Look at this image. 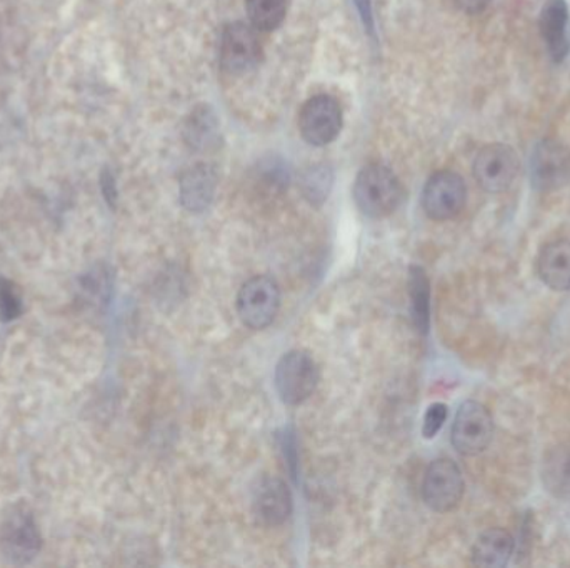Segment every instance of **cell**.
Segmentation results:
<instances>
[{
	"mask_svg": "<svg viewBox=\"0 0 570 568\" xmlns=\"http://www.w3.org/2000/svg\"><path fill=\"white\" fill-rule=\"evenodd\" d=\"M281 308V288L268 275H255L242 285L238 295V314L242 324L262 330L274 322Z\"/></svg>",
	"mask_w": 570,
	"mask_h": 568,
	"instance_id": "277c9868",
	"label": "cell"
},
{
	"mask_svg": "<svg viewBox=\"0 0 570 568\" xmlns=\"http://www.w3.org/2000/svg\"><path fill=\"white\" fill-rule=\"evenodd\" d=\"M41 534L25 505H11L0 518V550L12 564H29L41 550Z\"/></svg>",
	"mask_w": 570,
	"mask_h": 568,
	"instance_id": "7a4b0ae2",
	"label": "cell"
},
{
	"mask_svg": "<svg viewBox=\"0 0 570 568\" xmlns=\"http://www.w3.org/2000/svg\"><path fill=\"white\" fill-rule=\"evenodd\" d=\"M24 312L21 291L14 282L0 277V320L11 322Z\"/></svg>",
	"mask_w": 570,
	"mask_h": 568,
	"instance_id": "ffe728a7",
	"label": "cell"
},
{
	"mask_svg": "<svg viewBox=\"0 0 570 568\" xmlns=\"http://www.w3.org/2000/svg\"><path fill=\"white\" fill-rule=\"evenodd\" d=\"M540 35L550 59L562 64L570 54V12L566 0H549L539 15Z\"/></svg>",
	"mask_w": 570,
	"mask_h": 568,
	"instance_id": "7c38bea8",
	"label": "cell"
},
{
	"mask_svg": "<svg viewBox=\"0 0 570 568\" xmlns=\"http://www.w3.org/2000/svg\"><path fill=\"white\" fill-rule=\"evenodd\" d=\"M257 29L245 22H234L222 32L221 64L229 74H245L261 62L262 45Z\"/></svg>",
	"mask_w": 570,
	"mask_h": 568,
	"instance_id": "8fae6325",
	"label": "cell"
},
{
	"mask_svg": "<svg viewBox=\"0 0 570 568\" xmlns=\"http://www.w3.org/2000/svg\"><path fill=\"white\" fill-rule=\"evenodd\" d=\"M514 545L516 544L509 532L490 528L472 547V564L486 568L506 567L513 557Z\"/></svg>",
	"mask_w": 570,
	"mask_h": 568,
	"instance_id": "2e32d148",
	"label": "cell"
},
{
	"mask_svg": "<svg viewBox=\"0 0 570 568\" xmlns=\"http://www.w3.org/2000/svg\"><path fill=\"white\" fill-rule=\"evenodd\" d=\"M299 129L310 146L334 143L342 129V108L330 95L320 94L304 104L299 116Z\"/></svg>",
	"mask_w": 570,
	"mask_h": 568,
	"instance_id": "ba28073f",
	"label": "cell"
},
{
	"mask_svg": "<svg viewBox=\"0 0 570 568\" xmlns=\"http://www.w3.org/2000/svg\"><path fill=\"white\" fill-rule=\"evenodd\" d=\"M530 183L540 192L562 189L570 180V150L556 139L534 146L529 159Z\"/></svg>",
	"mask_w": 570,
	"mask_h": 568,
	"instance_id": "8992f818",
	"label": "cell"
},
{
	"mask_svg": "<svg viewBox=\"0 0 570 568\" xmlns=\"http://www.w3.org/2000/svg\"><path fill=\"white\" fill-rule=\"evenodd\" d=\"M467 187L458 173L451 170L435 172L425 183L422 207L432 220L444 222L454 219L464 209Z\"/></svg>",
	"mask_w": 570,
	"mask_h": 568,
	"instance_id": "9c48e42d",
	"label": "cell"
},
{
	"mask_svg": "<svg viewBox=\"0 0 570 568\" xmlns=\"http://www.w3.org/2000/svg\"><path fill=\"white\" fill-rule=\"evenodd\" d=\"M252 508L261 524L278 527L293 514V495L289 487L281 478H264L254 491Z\"/></svg>",
	"mask_w": 570,
	"mask_h": 568,
	"instance_id": "4fadbf2b",
	"label": "cell"
},
{
	"mask_svg": "<svg viewBox=\"0 0 570 568\" xmlns=\"http://www.w3.org/2000/svg\"><path fill=\"white\" fill-rule=\"evenodd\" d=\"M329 176H327L324 170L316 169L306 177L304 190H306L307 197H309L313 202H317V200L326 199L327 192H329Z\"/></svg>",
	"mask_w": 570,
	"mask_h": 568,
	"instance_id": "7402d4cb",
	"label": "cell"
},
{
	"mask_svg": "<svg viewBox=\"0 0 570 568\" xmlns=\"http://www.w3.org/2000/svg\"><path fill=\"white\" fill-rule=\"evenodd\" d=\"M464 495V478L461 469L448 459H439L429 465L422 484V497L429 508L439 514L457 507Z\"/></svg>",
	"mask_w": 570,
	"mask_h": 568,
	"instance_id": "30bf717a",
	"label": "cell"
},
{
	"mask_svg": "<svg viewBox=\"0 0 570 568\" xmlns=\"http://www.w3.org/2000/svg\"><path fill=\"white\" fill-rule=\"evenodd\" d=\"M218 187V173L211 166L198 164L190 167L180 179V200L190 212H201L208 209L214 199Z\"/></svg>",
	"mask_w": 570,
	"mask_h": 568,
	"instance_id": "5bb4252c",
	"label": "cell"
},
{
	"mask_svg": "<svg viewBox=\"0 0 570 568\" xmlns=\"http://www.w3.org/2000/svg\"><path fill=\"white\" fill-rule=\"evenodd\" d=\"M472 170L481 189L489 193L506 192L519 176V156L507 144H489L479 150Z\"/></svg>",
	"mask_w": 570,
	"mask_h": 568,
	"instance_id": "5b68a950",
	"label": "cell"
},
{
	"mask_svg": "<svg viewBox=\"0 0 570 568\" xmlns=\"http://www.w3.org/2000/svg\"><path fill=\"white\" fill-rule=\"evenodd\" d=\"M493 0H457L458 8L465 12V14H481L489 8Z\"/></svg>",
	"mask_w": 570,
	"mask_h": 568,
	"instance_id": "cb8c5ba5",
	"label": "cell"
},
{
	"mask_svg": "<svg viewBox=\"0 0 570 568\" xmlns=\"http://www.w3.org/2000/svg\"><path fill=\"white\" fill-rule=\"evenodd\" d=\"M103 192L107 202H109L110 206H114L117 199L116 180H114V177L110 176L107 170L103 173Z\"/></svg>",
	"mask_w": 570,
	"mask_h": 568,
	"instance_id": "d4e9b609",
	"label": "cell"
},
{
	"mask_svg": "<svg viewBox=\"0 0 570 568\" xmlns=\"http://www.w3.org/2000/svg\"><path fill=\"white\" fill-rule=\"evenodd\" d=\"M494 422L483 403L467 400L458 407L452 425V445L462 455H479L493 440Z\"/></svg>",
	"mask_w": 570,
	"mask_h": 568,
	"instance_id": "52a82bcc",
	"label": "cell"
},
{
	"mask_svg": "<svg viewBox=\"0 0 570 568\" xmlns=\"http://www.w3.org/2000/svg\"><path fill=\"white\" fill-rule=\"evenodd\" d=\"M537 272L543 284L552 291H569L570 241H553L547 244L537 259Z\"/></svg>",
	"mask_w": 570,
	"mask_h": 568,
	"instance_id": "9a60e30c",
	"label": "cell"
},
{
	"mask_svg": "<svg viewBox=\"0 0 570 568\" xmlns=\"http://www.w3.org/2000/svg\"><path fill=\"white\" fill-rule=\"evenodd\" d=\"M183 139L196 150H208L219 143V126L214 112L209 107H199L190 112L183 127Z\"/></svg>",
	"mask_w": 570,
	"mask_h": 568,
	"instance_id": "e0dca14e",
	"label": "cell"
},
{
	"mask_svg": "<svg viewBox=\"0 0 570 568\" xmlns=\"http://www.w3.org/2000/svg\"><path fill=\"white\" fill-rule=\"evenodd\" d=\"M409 292H411V311L415 327L428 334L431 324V282L424 269L411 267L409 274Z\"/></svg>",
	"mask_w": 570,
	"mask_h": 568,
	"instance_id": "ac0fdd59",
	"label": "cell"
},
{
	"mask_svg": "<svg viewBox=\"0 0 570 568\" xmlns=\"http://www.w3.org/2000/svg\"><path fill=\"white\" fill-rule=\"evenodd\" d=\"M404 187L389 167L370 164L363 167L353 183V200L363 215L384 219L404 200Z\"/></svg>",
	"mask_w": 570,
	"mask_h": 568,
	"instance_id": "6da1fadb",
	"label": "cell"
},
{
	"mask_svg": "<svg viewBox=\"0 0 570 568\" xmlns=\"http://www.w3.org/2000/svg\"><path fill=\"white\" fill-rule=\"evenodd\" d=\"M447 406L445 403H432L429 407L428 412L424 417V427H422V433L425 439H434L437 435L439 430L444 425L447 420Z\"/></svg>",
	"mask_w": 570,
	"mask_h": 568,
	"instance_id": "44dd1931",
	"label": "cell"
},
{
	"mask_svg": "<svg viewBox=\"0 0 570 568\" xmlns=\"http://www.w3.org/2000/svg\"><path fill=\"white\" fill-rule=\"evenodd\" d=\"M249 21L257 31H275L287 14V0H245Z\"/></svg>",
	"mask_w": 570,
	"mask_h": 568,
	"instance_id": "d6986e66",
	"label": "cell"
},
{
	"mask_svg": "<svg viewBox=\"0 0 570 568\" xmlns=\"http://www.w3.org/2000/svg\"><path fill=\"white\" fill-rule=\"evenodd\" d=\"M274 382L282 402L300 406L316 392L319 383L316 360L306 350H291L278 360Z\"/></svg>",
	"mask_w": 570,
	"mask_h": 568,
	"instance_id": "3957f363",
	"label": "cell"
},
{
	"mask_svg": "<svg viewBox=\"0 0 570 568\" xmlns=\"http://www.w3.org/2000/svg\"><path fill=\"white\" fill-rule=\"evenodd\" d=\"M560 491L570 492V459L563 465L562 474L559 475Z\"/></svg>",
	"mask_w": 570,
	"mask_h": 568,
	"instance_id": "484cf974",
	"label": "cell"
},
{
	"mask_svg": "<svg viewBox=\"0 0 570 568\" xmlns=\"http://www.w3.org/2000/svg\"><path fill=\"white\" fill-rule=\"evenodd\" d=\"M357 11H359L360 19L367 31L373 34V15H372V0H353Z\"/></svg>",
	"mask_w": 570,
	"mask_h": 568,
	"instance_id": "603a6c76",
	"label": "cell"
}]
</instances>
